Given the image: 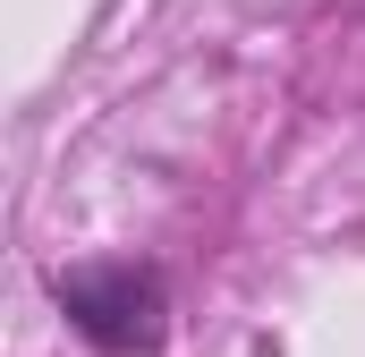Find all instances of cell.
Wrapping results in <instances>:
<instances>
[{
  "mask_svg": "<svg viewBox=\"0 0 365 357\" xmlns=\"http://www.w3.org/2000/svg\"><path fill=\"white\" fill-rule=\"evenodd\" d=\"M51 298H60V315L93 349H110V357H153L162 332H170V298H162V281L145 264H77V272L51 281Z\"/></svg>",
  "mask_w": 365,
  "mask_h": 357,
  "instance_id": "6da1fadb",
  "label": "cell"
}]
</instances>
